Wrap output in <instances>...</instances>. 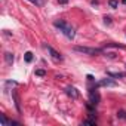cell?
I'll return each instance as SVG.
<instances>
[{
  "mask_svg": "<svg viewBox=\"0 0 126 126\" xmlns=\"http://www.w3.org/2000/svg\"><path fill=\"white\" fill-rule=\"evenodd\" d=\"M53 25H55V27H58L62 33H64V34L68 37V39H73V37H74V34H76V33H74V28H73L71 25H68L65 21H55V22H53Z\"/></svg>",
  "mask_w": 126,
  "mask_h": 126,
  "instance_id": "cell-1",
  "label": "cell"
},
{
  "mask_svg": "<svg viewBox=\"0 0 126 126\" xmlns=\"http://www.w3.org/2000/svg\"><path fill=\"white\" fill-rule=\"evenodd\" d=\"M73 49H74L76 52L86 53V55H96V53H101V49H95V47H86V46H74Z\"/></svg>",
  "mask_w": 126,
  "mask_h": 126,
  "instance_id": "cell-2",
  "label": "cell"
},
{
  "mask_svg": "<svg viewBox=\"0 0 126 126\" xmlns=\"http://www.w3.org/2000/svg\"><path fill=\"white\" fill-rule=\"evenodd\" d=\"M65 94H67L70 98H73V99H77V98H79V92H77V89L73 88V86L65 88Z\"/></svg>",
  "mask_w": 126,
  "mask_h": 126,
  "instance_id": "cell-3",
  "label": "cell"
},
{
  "mask_svg": "<svg viewBox=\"0 0 126 126\" xmlns=\"http://www.w3.org/2000/svg\"><path fill=\"white\" fill-rule=\"evenodd\" d=\"M47 52L50 53V56L53 58V59H56V61H61L62 59V56H61V53L59 52H56L53 47H50V46H47Z\"/></svg>",
  "mask_w": 126,
  "mask_h": 126,
  "instance_id": "cell-4",
  "label": "cell"
},
{
  "mask_svg": "<svg viewBox=\"0 0 126 126\" xmlns=\"http://www.w3.org/2000/svg\"><path fill=\"white\" fill-rule=\"evenodd\" d=\"M99 85H101V86H116V82H113V80H110V79H104V80L99 82Z\"/></svg>",
  "mask_w": 126,
  "mask_h": 126,
  "instance_id": "cell-5",
  "label": "cell"
},
{
  "mask_svg": "<svg viewBox=\"0 0 126 126\" xmlns=\"http://www.w3.org/2000/svg\"><path fill=\"white\" fill-rule=\"evenodd\" d=\"M98 101H99V96H98V94H96V92L94 94V91H91V102H92L94 105H96V104H98Z\"/></svg>",
  "mask_w": 126,
  "mask_h": 126,
  "instance_id": "cell-6",
  "label": "cell"
},
{
  "mask_svg": "<svg viewBox=\"0 0 126 126\" xmlns=\"http://www.w3.org/2000/svg\"><path fill=\"white\" fill-rule=\"evenodd\" d=\"M0 122H2V126H8V125H12L14 122H9L6 117H5V114H0Z\"/></svg>",
  "mask_w": 126,
  "mask_h": 126,
  "instance_id": "cell-7",
  "label": "cell"
},
{
  "mask_svg": "<svg viewBox=\"0 0 126 126\" xmlns=\"http://www.w3.org/2000/svg\"><path fill=\"white\" fill-rule=\"evenodd\" d=\"M12 96H14V99H15L16 110H18V111H21V107H19V99H18V95H16V92H12Z\"/></svg>",
  "mask_w": 126,
  "mask_h": 126,
  "instance_id": "cell-8",
  "label": "cell"
},
{
  "mask_svg": "<svg viewBox=\"0 0 126 126\" xmlns=\"http://www.w3.org/2000/svg\"><path fill=\"white\" fill-rule=\"evenodd\" d=\"M5 58H6V61L9 62V64H11L12 61H14V55H12L11 52H6V53H5Z\"/></svg>",
  "mask_w": 126,
  "mask_h": 126,
  "instance_id": "cell-9",
  "label": "cell"
},
{
  "mask_svg": "<svg viewBox=\"0 0 126 126\" xmlns=\"http://www.w3.org/2000/svg\"><path fill=\"white\" fill-rule=\"evenodd\" d=\"M30 3H33V5H36V6H43V0H28Z\"/></svg>",
  "mask_w": 126,
  "mask_h": 126,
  "instance_id": "cell-10",
  "label": "cell"
},
{
  "mask_svg": "<svg viewBox=\"0 0 126 126\" xmlns=\"http://www.w3.org/2000/svg\"><path fill=\"white\" fill-rule=\"evenodd\" d=\"M31 59H33V53H31V52H27V53H25V61H27V62H31Z\"/></svg>",
  "mask_w": 126,
  "mask_h": 126,
  "instance_id": "cell-11",
  "label": "cell"
},
{
  "mask_svg": "<svg viewBox=\"0 0 126 126\" xmlns=\"http://www.w3.org/2000/svg\"><path fill=\"white\" fill-rule=\"evenodd\" d=\"M108 5H110L111 8H117V5H119V2H117V0H110V2H108Z\"/></svg>",
  "mask_w": 126,
  "mask_h": 126,
  "instance_id": "cell-12",
  "label": "cell"
},
{
  "mask_svg": "<svg viewBox=\"0 0 126 126\" xmlns=\"http://www.w3.org/2000/svg\"><path fill=\"white\" fill-rule=\"evenodd\" d=\"M117 117H120V119H126V111H123V110L119 111V113H117Z\"/></svg>",
  "mask_w": 126,
  "mask_h": 126,
  "instance_id": "cell-13",
  "label": "cell"
},
{
  "mask_svg": "<svg viewBox=\"0 0 126 126\" xmlns=\"http://www.w3.org/2000/svg\"><path fill=\"white\" fill-rule=\"evenodd\" d=\"M36 74H37V76H45L46 73H45L43 70H37V71H36Z\"/></svg>",
  "mask_w": 126,
  "mask_h": 126,
  "instance_id": "cell-14",
  "label": "cell"
},
{
  "mask_svg": "<svg viewBox=\"0 0 126 126\" xmlns=\"http://www.w3.org/2000/svg\"><path fill=\"white\" fill-rule=\"evenodd\" d=\"M83 123H85V125H95V122H92V120H85Z\"/></svg>",
  "mask_w": 126,
  "mask_h": 126,
  "instance_id": "cell-15",
  "label": "cell"
},
{
  "mask_svg": "<svg viewBox=\"0 0 126 126\" xmlns=\"http://www.w3.org/2000/svg\"><path fill=\"white\" fill-rule=\"evenodd\" d=\"M58 2H59L61 5H64V3H67V2H68V0H58Z\"/></svg>",
  "mask_w": 126,
  "mask_h": 126,
  "instance_id": "cell-16",
  "label": "cell"
}]
</instances>
